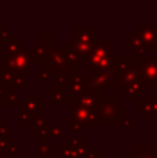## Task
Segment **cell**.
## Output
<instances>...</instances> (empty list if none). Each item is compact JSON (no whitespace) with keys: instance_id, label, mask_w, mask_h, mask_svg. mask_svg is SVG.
I'll use <instances>...</instances> for the list:
<instances>
[{"instance_id":"8992f818","label":"cell","mask_w":157,"mask_h":158,"mask_svg":"<svg viewBox=\"0 0 157 158\" xmlns=\"http://www.w3.org/2000/svg\"><path fill=\"white\" fill-rule=\"evenodd\" d=\"M134 35L141 40L145 50H155V42L157 38V27L156 25H141Z\"/></svg>"},{"instance_id":"4fadbf2b","label":"cell","mask_w":157,"mask_h":158,"mask_svg":"<svg viewBox=\"0 0 157 158\" xmlns=\"http://www.w3.org/2000/svg\"><path fill=\"white\" fill-rule=\"evenodd\" d=\"M49 125H50L49 119L43 118V115H38V117L33 118L32 123H31V131H32L33 133H36V132H40L42 129H46Z\"/></svg>"},{"instance_id":"2e32d148","label":"cell","mask_w":157,"mask_h":158,"mask_svg":"<svg viewBox=\"0 0 157 158\" xmlns=\"http://www.w3.org/2000/svg\"><path fill=\"white\" fill-rule=\"evenodd\" d=\"M18 114H19V119H18L19 126H31V123H32L35 117H32L31 114H28V112H25V111H19Z\"/></svg>"},{"instance_id":"484cf974","label":"cell","mask_w":157,"mask_h":158,"mask_svg":"<svg viewBox=\"0 0 157 158\" xmlns=\"http://www.w3.org/2000/svg\"><path fill=\"white\" fill-rule=\"evenodd\" d=\"M8 87H10V86H7V85H4V83H2V82H0V101H2V98L4 97V94L7 93Z\"/></svg>"},{"instance_id":"ba28073f","label":"cell","mask_w":157,"mask_h":158,"mask_svg":"<svg viewBox=\"0 0 157 158\" xmlns=\"http://www.w3.org/2000/svg\"><path fill=\"white\" fill-rule=\"evenodd\" d=\"M127 158H157V146H134Z\"/></svg>"},{"instance_id":"836d02e7","label":"cell","mask_w":157,"mask_h":158,"mask_svg":"<svg viewBox=\"0 0 157 158\" xmlns=\"http://www.w3.org/2000/svg\"><path fill=\"white\" fill-rule=\"evenodd\" d=\"M99 158H104V157H102V156H100V157H99Z\"/></svg>"},{"instance_id":"d6a6232c","label":"cell","mask_w":157,"mask_h":158,"mask_svg":"<svg viewBox=\"0 0 157 158\" xmlns=\"http://www.w3.org/2000/svg\"><path fill=\"white\" fill-rule=\"evenodd\" d=\"M46 158H54V157H52V156H50V157H46Z\"/></svg>"},{"instance_id":"7c38bea8","label":"cell","mask_w":157,"mask_h":158,"mask_svg":"<svg viewBox=\"0 0 157 158\" xmlns=\"http://www.w3.org/2000/svg\"><path fill=\"white\" fill-rule=\"evenodd\" d=\"M6 44H7V46H6V57H14V56H17L21 50L25 49L24 44L19 43V40L17 38H11Z\"/></svg>"},{"instance_id":"277c9868","label":"cell","mask_w":157,"mask_h":158,"mask_svg":"<svg viewBox=\"0 0 157 158\" xmlns=\"http://www.w3.org/2000/svg\"><path fill=\"white\" fill-rule=\"evenodd\" d=\"M139 78L146 87H157V57H145L139 61Z\"/></svg>"},{"instance_id":"f1b7e54d","label":"cell","mask_w":157,"mask_h":158,"mask_svg":"<svg viewBox=\"0 0 157 158\" xmlns=\"http://www.w3.org/2000/svg\"><path fill=\"white\" fill-rule=\"evenodd\" d=\"M150 104H152V107H153V110L157 112V94H153L152 97H150Z\"/></svg>"},{"instance_id":"e0dca14e","label":"cell","mask_w":157,"mask_h":158,"mask_svg":"<svg viewBox=\"0 0 157 158\" xmlns=\"http://www.w3.org/2000/svg\"><path fill=\"white\" fill-rule=\"evenodd\" d=\"M52 77H53L52 69L47 68V67H43L38 74V82H49Z\"/></svg>"},{"instance_id":"30bf717a","label":"cell","mask_w":157,"mask_h":158,"mask_svg":"<svg viewBox=\"0 0 157 158\" xmlns=\"http://www.w3.org/2000/svg\"><path fill=\"white\" fill-rule=\"evenodd\" d=\"M67 46H68V49H70V50H72V52L78 53V54L82 56V57H85V56L92 50V46H93V43H92V44H89V43H83V42H79L78 39L71 38Z\"/></svg>"},{"instance_id":"d4e9b609","label":"cell","mask_w":157,"mask_h":158,"mask_svg":"<svg viewBox=\"0 0 157 158\" xmlns=\"http://www.w3.org/2000/svg\"><path fill=\"white\" fill-rule=\"evenodd\" d=\"M19 156V147L18 146H13L11 144V147L7 150V153L4 154V157H18Z\"/></svg>"},{"instance_id":"1f68e13d","label":"cell","mask_w":157,"mask_h":158,"mask_svg":"<svg viewBox=\"0 0 157 158\" xmlns=\"http://www.w3.org/2000/svg\"><path fill=\"white\" fill-rule=\"evenodd\" d=\"M0 158H7V157H4V156H0Z\"/></svg>"},{"instance_id":"9a60e30c","label":"cell","mask_w":157,"mask_h":158,"mask_svg":"<svg viewBox=\"0 0 157 158\" xmlns=\"http://www.w3.org/2000/svg\"><path fill=\"white\" fill-rule=\"evenodd\" d=\"M0 75H2V83L7 85V86H11V85H13V81H14V77H15V75H14L11 71L0 67Z\"/></svg>"},{"instance_id":"6da1fadb","label":"cell","mask_w":157,"mask_h":158,"mask_svg":"<svg viewBox=\"0 0 157 158\" xmlns=\"http://www.w3.org/2000/svg\"><path fill=\"white\" fill-rule=\"evenodd\" d=\"M114 46L106 38L95 39L92 50L83 57V64H88L89 77L95 74H104L110 78L114 64Z\"/></svg>"},{"instance_id":"7402d4cb","label":"cell","mask_w":157,"mask_h":158,"mask_svg":"<svg viewBox=\"0 0 157 158\" xmlns=\"http://www.w3.org/2000/svg\"><path fill=\"white\" fill-rule=\"evenodd\" d=\"M139 111L145 115L150 114V112H156L155 110H153V107H152V104H150L149 100L147 101H139Z\"/></svg>"},{"instance_id":"e575fe53","label":"cell","mask_w":157,"mask_h":158,"mask_svg":"<svg viewBox=\"0 0 157 158\" xmlns=\"http://www.w3.org/2000/svg\"><path fill=\"white\" fill-rule=\"evenodd\" d=\"M0 107H2V101H0Z\"/></svg>"},{"instance_id":"d6986e66","label":"cell","mask_w":157,"mask_h":158,"mask_svg":"<svg viewBox=\"0 0 157 158\" xmlns=\"http://www.w3.org/2000/svg\"><path fill=\"white\" fill-rule=\"evenodd\" d=\"M63 126L61 125H56V126H52L49 129V135H50V139H61L63 137Z\"/></svg>"},{"instance_id":"cb8c5ba5","label":"cell","mask_w":157,"mask_h":158,"mask_svg":"<svg viewBox=\"0 0 157 158\" xmlns=\"http://www.w3.org/2000/svg\"><path fill=\"white\" fill-rule=\"evenodd\" d=\"M25 83V77L24 75H15L14 77V81H13V85L11 86L15 87V89H18V87H22Z\"/></svg>"},{"instance_id":"52a82bcc","label":"cell","mask_w":157,"mask_h":158,"mask_svg":"<svg viewBox=\"0 0 157 158\" xmlns=\"http://www.w3.org/2000/svg\"><path fill=\"white\" fill-rule=\"evenodd\" d=\"M18 110L28 112L32 117H38V115H42V112H43V101L38 100L36 94H27L24 101H19Z\"/></svg>"},{"instance_id":"ac0fdd59","label":"cell","mask_w":157,"mask_h":158,"mask_svg":"<svg viewBox=\"0 0 157 158\" xmlns=\"http://www.w3.org/2000/svg\"><path fill=\"white\" fill-rule=\"evenodd\" d=\"M61 158H81V157L78 156L77 148L66 146V147H63V151H61Z\"/></svg>"},{"instance_id":"603a6c76","label":"cell","mask_w":157,"mask_h":158,"mask_svg":"<svg viewBox=\"0 0 157 158\" xmlns=\"http://www.w3.org/2000/svg\"><path fill=\"white\" fill-rule=\"evenodd\" d=\"M11 38H13V36L10 35V32L7 31V28H6V27H0V42L7 43Z\"/></svg>"},{"instance_id":"9c48e42d","label":"cell","mask_w":157,"mask_h":158,"mask_svg":"<svg viewBox=\"0 0 157 158\" xmlns=\"http://www.w3.org/2000/svg\"><path fill=\"white\" fill-rule=\"evenodd\" d=\"M75 31H77L75 39H78L79 42L92 44L95 42V39H96L95 38V28L93 27H77Z\"/></svg>"},{"instance_id":"ffe728a7","label":"cell","mask_w":157,"mask_h":158,"mask_svg":"<svg viewBox=\"0 0 157 158\" xmlns=\"http://www.w3.org/2000/svg\"><path fill=\"white\" fill-rule=\"evenodd\" d=\"M38 157H50L52 156V146L50 144H38Z\"/></svg>"},{"instance_id":"f546056e","label":"cell","mask_w":157,"mask_h":158,"mask_svg":"<svg viewBox=\"0 0 157 158\" xmlns=\"http://www.w3.org/2000/svg\"><path fill=\"white\" fill-rule=\"evenodd\" d=\"M100 157V153L99 151H93V153H89L88 158H99Z\"/></svg>"},{"instance_id":"4dcf8cb0","label":"cell","mask_w":157,"mask_h":158,"mask_svg":"<svg viewBox=\"0 0 157 158\" xmlns=\"http://www.w3.org/2000/svg\"><path fill=\"white\" fill-rule=\"evenodd\" d=\"M155 50H157V38H156V42H155Z\"/></svg>"},{"instance_id":"7a4b0ae2","label":"cell","mask_w":157,"mask_h":158,"mask_svg":"<svg viewBox=\"0 0 157 158\" xmlns=\"http://www.w3.org/2000/svg\"><path fill=\"white\" fill-rule=\"evenodd\" d=\"M125 111L127 110L120 106L118 94L104 97L103 100H100L97 103L96 107L97 118H99L100 123L104 126L120 125L125 119Z\"/></svg>"},{"instance_id":"44dd1931","label":"cell","mask_w":157,"mask_h":158,"mask_svg":"<svg viewBox=\"0 0 157 158\" xmlns=\"http://www.w3.org/2000/svg\"><path fill=\"white\" fill-rule=\"evenodd\" d=\"M11 147V137H0V156H4Z\"/></svg>"},{"instance_id":"8fae6325","label":"cell","mask_w":157,"mask_h":158,"mask_svg":"<svg viewBox=\"0 0 157 158\" xmlns=\"http://www.w3.org/2000/svg\"><path fill=\"white\" fill-rule=\"evenodd\" d=\"M19 106V97H18V89L10 86L4 97L2 98V107H15Z\"/></svg>"},{"instance_id":"4316f807","label":"cell","mask_w":157,"mask_h":158,"mask_svg":"<svg viewBox=\"0 0 157 158\" xmlns=\"http://www.w3.org/2000/svg\"><path fill=\"white\" fill-rule=\"evenodd\" d=\"M121 125L124 126L125 129H127V132H129V133H131V132H132V123H131V121L124 119V121H122V122H121Z\"/></svg>"},{"instance_id":"83f0119b","label":"cell","mask_w":157,"mask_h":158,"mask_svg":"<svg viewBox=\"0 0 157 158\" xmlns=\"http://www.w3.org/2000/svg\"><path fill=\"white\" fill-rule=\"evenodd\" d=\"M70 126H71V131L74 132V133H79L81 132V125H78V123L70 122Z\"/></svg>"},{"instance_id":"5b68a950","label":"cell","mask_w":157,"mask_h":158,"mask_svg":"<svg viewBox=\"0 0 157 158\" xmlns=\"http://www.w3.org/2000/svg\"><path fill=\"white\" fill-rule=\"evenodd\" d=\"M70 122H75L78 125H88V126H100L99 118H97L96 110H88L78 107L70 103Z\"/></svg>"},{"instance_id":"5bb4252c","label":"cell","mask_w":157,"mask_h":158,"mask_svg":"<svg viewBox=\"0 0 157 158\" xmlns=\"http://www.w3.org/2000/svg\"><path fill=\"white\" fill-rule=\"evenodd\" d=\"M50 94H52V98L54 103H57L58 107H63L66 101H68V96L64 93V90L58 89V87H53L50 90Z\"/></svg>"},{"instance_id":"3957f363","label":"cell","mask_w":157,"mask_h":158,"mask_svg":"<svg viewBox=\"0 0 157 158\" xmlns=\"http://www.w3.org/2000/svg\"><path fill=\"white\" fill-rule=\"evenodd\" d=\"M53 46H56V40L53 38H50L49 32H39L38 43H33L31 46V49L28 50L31 61L43 63L46 65L47 58H49V52Z\"/></svg>"}]
</instances>
